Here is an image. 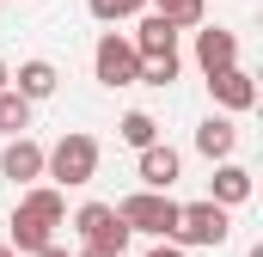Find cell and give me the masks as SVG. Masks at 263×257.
<instances>
[{"instance_id":"8","label":"cell","mask_w":263,"mask_h":257,"mask_svg":"<svg viewBox=\"0 0 263 257\" xmlns=\"http://www.w3.org/2000/svg\"><path fill=\"white\" fill-rule=\"evenodd\" d=\"M0 178H6V184H37V178H43V147H37L31 135H12L6 153H0Z\"/></svg>"},{"instance_id":"23","label":"cell","mask_w":263,"mask_h":257,"mask_svg":"<svg viewBox=\"0 0 263 257\" xmlns=\"http://www.w3.org/2000/svg\"><path fill=\"white\" fill-rule=\"evenodd\" d=\"M0 257H18V251H12V245H6V239H0Z\"/></svg>"},{"instance_id":"5","label":"cell","mask_w":263,"mask_h":257,"mask_svg":"<svg viewBox=\"0 0 263 257\" xmlns=\"http://www.w3.org/2000/svg\"><path fill=\"white\" fill-rule=\"evenodd\" d=\"M227 233H233V221H227L220 202H184L178 208V227H172L178 245H227Z\"/></svg>"},{"instance_id":"12","label":"cell","mask_w":263,"mask_h":257,"mask_svg":"<svg viewBox=\"0 0 263 257\" xmlns=\"http://www.w3.org/2000/svg\"><path fill=\"white\" fill-rule=\"evenodd\" d=\"M55 86H62V74H55V62H18V74H12V92L18 98H55Z\"/></svg>"},{"instance_id":"10","label":"cell","mask_w":263,"mask_h":257,"mask_svg":"<svg viewBox=\"0 0 263 257\" xmlns=\"http://www.w3.org/2000/svg\"><path fill=\"white\" fill-rule=\"evenodd\" d=\"M233 62H239V37H233L227 25H208V31H196V67H202V74L233 67Z\"/></svg>"},{"instance_id":"2","label":"cell","mask_w":263,"mask_h":257,"mask_svg":"<svg viewBox=\"0 0 263 257\" xmlns=\"http://www.w3.org/2000/svg\"><path fill=\"white\" fill-rule=\"evenodd\" d=\"M43 172H49L55 184H92V178H98V141H92L86 128H67L62 141L43 153Z\"/></svg>"},{"instance_id":"20","label":"cell","mask_w":263,"mask_h":257,"mask_svg":"<svg viewBox=\"0 0 263 257\" xmlns=\"http://www.w3.org/2000/svg\"><path fill=\"white\" fill-rule=\"evenodd\" d=\"M147 257H184V245H153Z\"/></svg>"},{"instance_id":"7","label":"cell","mask_w":263,"mask_h":257,"mask_svg":"<svg viewBox=\"0 0 263 257\" xmlns=\"http://www.w3.org/2000/svg\"><path fill=\"white\" fill-rule=\"evenodd\" d=\"M208 92H214L220 111H251V104H257V80H251L239 62H233V67H214V74H208Z\"/></svg>"},{"instance_id":"21","label":"cell","mask_w":263,"mask_h":257,"mask_svg":"<svg viewBox=\"0 0 263 257\" xmlns=\"http://www.w3.org/2000/svg\"><path fill=\"white\" fill-rule=\"evenodd\" d=\"M31 257H67L62 245H55V239H49V245H43V251H31Z\"/></svg>"},{"instance_id":"17","label":"cell","mask_w":263,"mask_h":257,"mask_svg":"<svg viewBox=\"0 0 263 257\" xmlns=\"http://www.w3.org/2000/svg\"><path fill=\"white\" fill-rule=\"evenodd\" d=\"M86 12H92L98 25H117V19H135V12H147V0H86Z\"/></svg>"},{"instance_id":"3","label":"cell","mask_w":263,"mask_h":257,"mask_svg":"<svg viewBox=\"0 0 263 257\" xmlns=\"http://www.w3.org/2000/svg\"><path fill=\"white\" fill-rule=\"evenodd\" d=\"M117 214H123L129 233H153V239H172V227H178V202H172L165 190H147V184H141L135 196H123Z\"/></svg>"},{"instance_id":"14","label":"cell","mask_w":263,"mask_h":257,"mask_svg":"<svg viewBox=\"0 0 263 257\" xmlns=\"http://www.w3.org/2000/svg\"><path fill=\"white\" fill-rule=\"evenodd\" d=\"M233 147H239L233 117H208V123L196 128V153H202V159H233Z\"/></svg>"},{"instance_id":"15","label":"cell","mask_w":263,"mask_h":257,"mask_svg":"<svg viewBox=\"0 0 263 257\" xmlns=\"http://www.w3.org/2000/svg\"><path fill=\"white\" fill-rule=\"evenodd\" d=\"M18 128H31V98H18L12 86L0 92V135H18Z\"/></svg>"},{"instance_id":"4","label":"cell","mask_w":263,"mask_h":257,"mask_svg":"<svg viewBox=\"0 0 263 257\" xmlns=\"http://www.w3.org/2000/svg\"><path fill=\"white\" fill-rule=\"evenodd\" d=\"M73 233H80L86 251H110V257L129 251V227H123V214H117L110 202H86V208L73 214Z\"/></svg>"},{"instance_id":"18","label":"cell","mask_w":263,"mask_h":257,"mask_svg":"<svg viewBox=\"0 0 263 257\" xmlns=\"http://www.w3.org/2000/svg\"><path fill=\"white\" fill-rule=\"evenodd\" d=\"M178 80V56H141V80L135 86H172Z\"/></svg>"},{"instance_id":"1","label":"cell","mask_w":263,"mask_h":257,"mask_svg":"<svg viewBox=\"0 0 263 257\" xmlns=\"http://www.w3.org/2000/svg\"><path fill=\"white\" fill-rule=\"evenodd\" d=\"M62 190L55 184H43V190H25L18 196V208H12V221H6V245L18 257H31V251H43L49 239H55V227H62Z\"/></svg>"},{"instance_id":"11","label":"cell","mask_w":263,"mask_h":257,"mask_svg":"<svg viewBox=\"0 0 263 257\" xmlns=\"http://www.w3.org/2000/svg\"><path fill=\"white\" fill-rule=\"evenodd\" d=\"M129 43H135V56H178V25H172V19H159V12H147V19H141V31H135Z\"/></svg>"},{"instance_id":"24","label":"cell","mask_w":263,"mask_h":257,"mask_svg":"<svg viewBox=\"0 0 263 257\" xmlns=\"http://www.w3.org/2000/svg\"><path fill=\"white\" fill-rule=\"evenodd\" d=\"M80 257H110V251H80Z\"/></svg>"},{"instance_id":"16","label":"cell","mask_w":263,"mask_h":257,"mask_svg":"<svg viewBox=\"0 0 263 257\" xmlns=\"http://www.w3.org/2000/svg\"><path fill=\"white\" fill-rule=\"evenodd\" d=\"M159 19H172L178 31H190V25H202V0H147Z\"/></svg>"},{"instance_id":"9","label":"cell","mask_w":263,"mask_h":257,"mask_svg":"<svg viewBox=\"0 0 263 257\" xmlns=\"http://www.w3.org/2000/svg\"><path fill=\"white\" fill-rule=\"evenodd\" d=\"M178 172H184L178 147H165V141H147V147H141V184H147V190H172Z\"/></svg>"},{"instance_id":"22","label":"cell","mask_w":263,"mask_h":257,"mask_svg":"<svg viewBox=\"0 0 263 257\" xmlns=\"http://www.w3.org/2000/svg\"><path fill=\"white\" fill-rule=\"evenodd\" d=\"M6 86H12V67H6V62H0V92H6Z\"/></svg>"},{"instance_id":"13","label":"cell","mask_w":263,"mask_h":257,"mask_svg":"<svg viewBox=\"0 0 263 257\" xmlns=\"http://www.w3.org/2000/svg\"><path fill=\"white\" fill-rule=\"evenodd\" d=\"M245 196H251V172H245V166H233V159H220V166H214V190H208V202L239 208Z\"/></svg>"},{"instance_id":"25","label":"cell","mask_w":263,"mask_h":257,"mask_svg":"<svg viewBox=\"0 0 263 257\" xmlns=\"http://www.w3.org/2000/svg\"><path fill=\"white\" fill-rule=\"evenodd\" d=\"M0 239H6V221H0Z\"/></svg>"},{"instance_id":"19","label":"cell","mask_w":263,"mask_h":257,"mask_svg":"<svg viewBox=\"0 0 263 257\" xmlns=\"http://www.w3.org/2000/svg\"><path fill=\"white\" fill-rule=\"evenodd\" d=\"M117 128H123V141H129V147H147V141H159V123H153L147 111H129Z\"/></svg>"},{"instance_id":"6","label":"cell","mask_w":263,"mask_h":257,"mask_svg":"<svg viewBox=\"0 0 263 257\" xmlns=\"http://www.w3.org/2000/svg\"><path fill=\"white\" fill-rule=\"evenodd\" d=\"M92 67H98V80H104L110 92L141 80V56H135V43H129V37H117V31H104V37H98V49H92Z\"/></svg>"}]
</instances>
